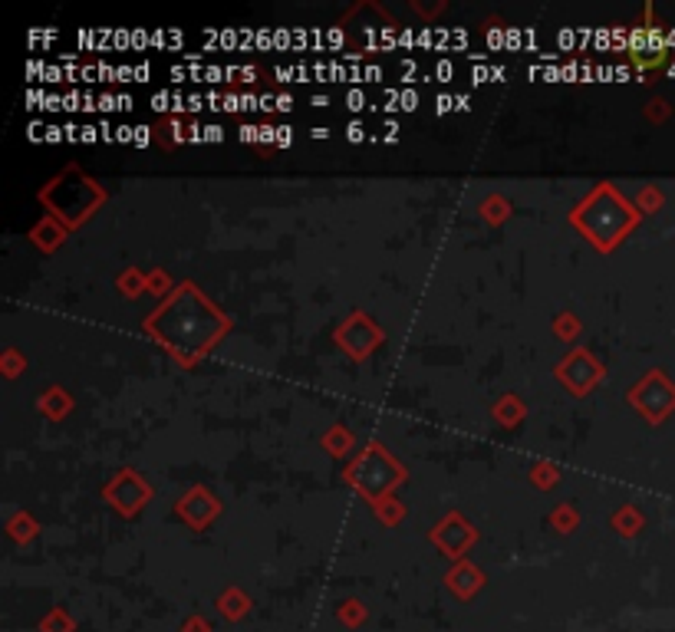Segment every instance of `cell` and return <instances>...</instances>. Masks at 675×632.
<instances>
[{"label":"cell","mask_w":675,"mask_h":632,"mask_svg":"<svg viewBox=\"0 0 675 632\" xmlns=\"http://www.w3.org/2000/svg\"><path fill=\"white\" fill-rule=\"evenodd\" d=\"M350 139H353V142H356V139H363V129L353 126V129H350Z\"/></svg>","instance_id":"1"}]
</instances>
